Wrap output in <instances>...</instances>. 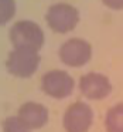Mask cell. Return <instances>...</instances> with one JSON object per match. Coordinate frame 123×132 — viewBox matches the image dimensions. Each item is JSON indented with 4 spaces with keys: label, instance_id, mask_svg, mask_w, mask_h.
I'll use <instances>...</instances> for the list:
<instances>
[{
    "label": "cell",
    "instance_id": "5b68a950",
    "mask_svg": "<svg viewBox=\"0 0 123 132\" xmlns=\"http://www.w3.org/2000/svg\"><path fill=\"white\" fill-rule=\"evenodd\" d=\"M67 132H88L93 123V111L83 101H77L67 108L62 118Z\"/></svg>",
    "mask_w": 123,
    "mask_h": 132
},
{
    "label": "cell",
    "instance_id": "30bf717a",
    "mask_svg": "<svg viewBox=\"0 0 123 132\" xmlns=\"http://www.w3.org/2000/svg\"><path fill=\"white\" fill-rule=\"evenodd\" d=\"M16 13V0H0V26L9 23Z\"/></svg>",
    "mask_w": 123,
    "mask_h": 132
},
{
    "label": "cell",
    "instance_id": "7a4b0ae2",
    "mask_svg": "<svg viewBox=\"0 0 123 132\" xmlns=\"http://www.w3.org/2000/svg\"><path fill=\"white\" fill-rule=\"evenodd\" d=\"M38 51L29 48H14L9 53L6 68L12 75L18 78H29L38 70L40 65Z\"/></svg>",
    "mask_w": 123,
    "mask_h": 132
},
{
    "label": "cell",
    "instance_id": "6da1fadb",
    "mask_svg": "<svg viewBox=\"0 0 123 132\" xmlns=\"http://www.w3.org/2000/svg\"><path fill=\"white\" fill-rule=\"evenodd\" d=\"M9 38L14 48H29L38 51L44 44V31L35 21L18 20L10 29Z\"/></svg>",
    "mask_w": 123,
    "mask_h": 132
},
{
    "label": "cell",
    "instance_id": "7c38bea8",
    "mask_svg": "<svg viewBox=\"0 0 123 132\" xmlns=\"http://www.w3.org/2000/svg\"><path fill=\"white\" fill-rule=\"evenodd\" d=\"M102 3L112 10H123V0H102Z\"/></svg>",
    "mask_w": 123,
    "mask_h": 132
},
{
    "label": "cell",
    "instance_id": "3957f363",
    "mask_svg": "<svg viewBox=\"0 0 123 132\" xmlns=\"http://www.w3.org/2000/svg\"><path fill=\"white\" fill-rule=\"evenodd\" d=\"M45 21L52 31L64 34L77 27L79 23V12L72 4L55 3L47 10Z\"/></svg>",
    "mask_w": 123,
    "mask_h": 132
},
{
    "label": "cell",
    "instance_id": "ba28073f",
    "mask_svg": "<svg viewBox=\"0 0 123 132\" xmlns=\"http://www.w3.org/2000/svg\"><path fill=\"white\" fill-rule=\"evenodd\" d=\"M17 117L30 129H40L48 122V109L40 102L29 101L18 108Z\"/></svg>",
    "mask_w": 123,
    "mask_h": 132
},
{
    "label": "cell",
    "instance_id": "277c9868",
    "mask_svg": "<svg viewBox=\"0 0 123 132\" xmlns=\"http://www.w3.org/2000/svg\"><path fill=\"white\" fill-rule=\"evenodd\" d=\"M74 78L64 70H51L41 78V88L48 97L64 100L74 91Z\"/></svg>",
    "mask_w": 123,
    "mask_h": 132
},
{
    "label": "cell",
    "instance_id": "52a82bcc",
    "mask_svg": "<svg viewBox=\"0 0 123 132\" xmlns=\"http://www.w3.org/2000/svg\"><path fill=\"white\" fill-rule=\"evenodd\" d=\"M79 89L88 100H103L112 92V84L100 72H88L79 78Z\"/></svg>",
    "mask_w": 123,
    "mask_h": 132
},
{
    "label": "cell",
    "instance_id": "9c48e42d",
    "mask_svg": "<svg viewBox=\"0 0 123 132\" xmlns=\"http://www.w3.org/2000/svg\"><path fill=\"white\" fill-rule=\"evenodd\" d=\"M105 126L108 132H123V104H116L108 111Z\"/></svg>",
    "mask_w": 123,
    "mask_h": 132
},
{
    "label": "cell",
    "instance_id": "8fae6325",
    "mask_svg": "<svg viewBox=\"0 0 123 132\" xmlns=\"http://www.w3.org/2000/svg\"><path fill=\"white\" fill-rule=\"evenodd\" d=\"M3 132H31L18 117H7L3 121Z\"/></svg>",
    "mask_w": 123,
    "mask_h": 132
},
{
    "label": "cell",
    "instance_id": "8992f818",
    "mask_svg": "<svg viewBox=\"0 0 123 132\" xmlns=\"http://www.w3.org/2000/svg\"><path fill=\"white\" fill-rule=\"evenodd\" d=\"M60 58L65 65L82 67L92 58V46L83 38H69L60 47Z\"/></svg>",
    "mask_w": 123,
    "mask_h": 132
}]
</instances>
